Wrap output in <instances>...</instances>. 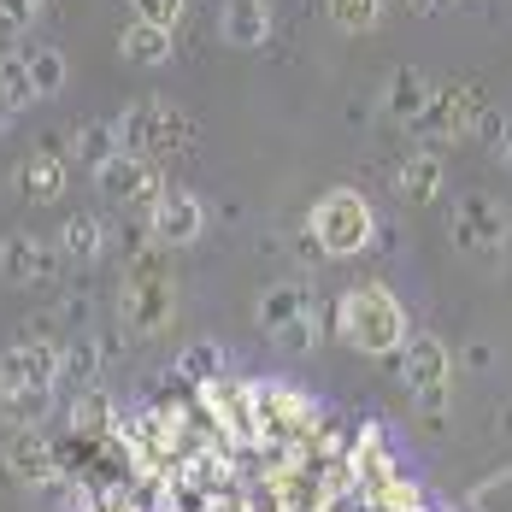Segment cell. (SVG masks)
I'll use <instances>...</instances> for the list:
<instances>
[{
    "mask_svg": "<svg viewBox=\"0 0 512 512\" xmlns=\"http://www.w3.org/2000/svg\"><path fill=\"white\" fill-rule=\"evenodd\" d=\"M336 330H342V342L365 359H383V354H401V342H407V307H401V295L389 289V283H359L348 289L342 301H336Z\"/></svg>",
    "mask_w": 512,
    "mask_h": 512,
    "instance_id": "obj_1",
    "label": "cell"
},
{
    "mask_svg": "<svg viewBox=\"0 0 512 512\" xmlns=\"http://www.w3.org/2000/svg\"><path fill=\"white\" fill-rule=\"evenodd\" d=\"M307 230L324 259H359L377 236V212L359 189H324L307 212Z\"/></svg>",
    "mask_w": 512,
    "mask_h": 512,
    "instance_id": "obj_2",
    "label": "cell"
},
{
    "mask_svg": "<svg viewBox=\"0 0 512 512\" xmlns=\"http://www.w3.org/2000/svg\"><path fill=\"white\" fill-rule=\"evenodd\" d=\"M401 383H407V395L424 412L448 407V389H454V354H448V342L430 336V330H412L407 342H401Z\"/></svg>",
    "mask_w": 512,
    "mask_h": 512,
    "instance_id": "obj_3",
    "label": "cell"
},
{
    "mask_svg": "<svg viewBox=\"0 0 512 512\" xmlns=\"http://www.w3.org/2000/svg\"><path fill=\"white\" fill-rule=\"evenodd\" d=\"M495 106H489V95L477 89V83H454V89H442V95H430L424 101V112L412 118V142H424V148H436V142H460L471 124H483Z\"/></svg>",
    "mask_w": 512,
    "mask_h": 512,
    "instance_id": "obj_4",
    "label": "cell"
},
{
    "mask_svg": "<svg viewBox=\"0 0 512 512\" xmlns=\"http://www.w3.org/2000/svg\"><path fill=\"white\" fill-rule=\"evenodd\" d=\"M118 142H124V154H142V159L183 154V148L195 142V124L165 101H136L124 118H118Z\"/></svg>",
    "mask_w": 512,
    "mask_h": 512,
    "instance_id": "obj_5",
    "label": "cell"
},
{
    "mask_svg": "<svg viewBox=\"0 0 512 512\" xmlns=\"http://www.w3.org/2000/svg\"><path fill=\"white\" fill-rule=\"evenodd\" d=\"M195 401H201V412L212 418V430L230 442V448H254L259 442V407H254V383L248 377H212V383H201L195 389Z\"/></svg>",
    "mask_w": 512,
    "mask_h": 512,
    "instance_id": "obj_6",
    "label": "cell"
},
{
    "mask_svg": "<svg viewBox=\"0 0 512 512\" xmlns=\"http://www.w3.org/2000/svg\"><path fill=\"white\" fill-rule=\"evenodd\" d=\"M254 324L265 330V336H277L289 354H301V348L318 342L312 301H307V289H301V283H271V289L259 295V307H254Z\"/></svg>",
    "mask_w": 512,
    "mask_h": 512,
    "instance_id": "obj_7",
    "label": "cell"
},
{
    "mask_svg": "<svg viewBox=\"0 0 512 512\" xmlns=\"http://www.w3.org/2000/svg\"><path fill=\"white\" fill-rule=\"evenodd\" d=\"M118 312H124V324H130L136 336H159V330L171 324V277H165L148 254H142V265L124 277Z\"/></svg>",
    "mask_w": 512,
    "mask_h": 512,
    "instance_id": "obj_8",
    "label": "cell"
},
{
    "mask_svg": "<svg viewBox=\"0 0 512 512\" xmlns=\"http://www.w3.org/2000/svg\"><path fill=\"white\" fill-rule=\"evenodd\" d=\"M507 236H512V224H507V212L489 201V195H460L454 201V212H448V242L460 248V254H501L507 248Z\"/></svg>",
    "mask_w": 512,
    "mask_h": 512,
    "instance_id": "obj_9",
    "label": "cell"
},
{
    "mask_svg": "<svg viewBox=\"0 0 512 512\" xmlns=\"http://www.w3.org/2000/svg\"><path fill=\"white\" fill-rule=\"evenodd\" d=\"M95 183H101L106 201L136 206V212H154L159 195H165V183H159L154 159H142V154H118V159H106L101 171H95Z\"/></svg>",
    "mask_w": 512,
    "mask_h": 512,
    "instance_id": "obj_10",
    "label": "cell"
},
{
    "mask_svg": "<svg viewBox=\"0 0 512 512\" xmlns=\"http://www.w3.org/2000/svg\"><path fill=\"white\" fill-rule=\"evenodd\" d=\"M65 183H71V154H65L59 136H48L36 154L18 159V171H12V189H18L24 201H59Z\"/></svg>",
    "mask_w": 512,
    "mask_h": 512,
    "instance_id": "obj_11",
    "label": "cell"
},
{
    "mask_svg": "<svg viewBox=\"0 0 512 512\" xmlns=\"http://www.w3.org/2000/svg\"><path fill=\"white\" fill-rule=\"evenodd\" d=\"M53 383H59V348L53 342L30 336V342H12L0 354V395H12V389H53Z\"/></svg>",
    "mask_w": 512,
    "mask_h": 512,
    "instance_id": "obj_12",
    "label": "cell"
},
{
    "mask_svg": "<svg viewBox=\"0 0 512 512\" xmlns=\"http://www.w3.org/2000/svg\"><path fill=\"white\" fill-rule=\"evenodd\" d=\"M148 230H154L159 248H189V242H201V230H206L201 195H189V189H165L159 206L148 212Z\"/></svg>",
    "mask_w": 512,
    "mask_h": 512,
    "instance_id": "obj_13",
    "label": "cell"
},
{
    "mask_svg": "<svg viewBox=\"0 0 512 512\" xmlns=\"http://www.w3.org/2000/svg\"><path fill=\"white\" fill-rule=\"evenodd\" d=\"M348 465H354V483L365 489V495H383V489L401 477V460H395L383 424H365V430H359L354 448H348Z\"/></svg>",
    "mask_w": 512,
    "mask_h": 512,
    "instance_id": "obj_14",
    "label": "cell"
},
{
    "mask_svg": "<svg viewBox=\"0 0 512 512\" xmlns=\"http://www.w3.org/2000/svg\"><path fill=\"white\" fill-rule=\"evenodd\" d=\"M0 454H6V471H12L24 489H48V483L65 477V471H59V454H53V442H42L36 430H12Z\"/></svg>",
    "mask_w": 512,
    "mask_h": 512,
    "instance_id": "obj_15",
    "label": "cell"
},
{
    "mask_svg": "<svg viewBox=\"0 0 512 512\" xmlns=\"http://www.w3.org/2000/svg\"><path fill=\"white\" fill-rule=\"evenodd\" d=\"M59 271V248H48L42 236H6L0 242V283L24 289V283H48Z\"/></svg>",
    "mask_w": 512,
    "mask_h": 512,
    "instance_id": "obj_16",
    "label": "cell"
},
{
    "mask_svg": "<svg viewBox=\"0 0 512 512\" xmlns=\"http://www.w3.org/2000/svg\"><path fill=\"white\" fill-rule=\"evenodd\" d=\"M389 183H395L401 201L430 206V201H442V189H448V165L436 159V148H418L412 159H401V171H395Z\"/></svg>",
    "mask_w": 512,
    "mask_h": 512,
    "instance_id": "obj_17",
    "label": "cell"
},
{
    "mask_svg": "<svg viewBox=\"0 0 512 512\" xmlns=\"http://www.w3.org/2000/svg\"><path fill=\"white\" fill-rule=\"evenodd\" d=\"M218 30H224L230 48H265V36H271V0H224Z\"/></svg>",
    "mask_w": 512,
    "mask_h": 512,
    "instance_id": "obj_18",
    "label": "cell"
},
{
    "mask_svg": "<svg viewBox=\"0 0 512 512\" xmlns=\"http://www.w3.org/2000/svg\"><path fill=\"white\" fill-rule=\"evenodd\" d=\"M53 248H59V259H71V265H95L106 254V224L95 212H71Z\"/></svg>",
    "mask_w": 512,
    "mask_h": 512,
    "instance_id": "obj_19",
    "label": "cell"
},
{
    "mask_svg": "<svg viewBox=\"0 0 512 512\" xmlns=\"http://www.w3.org/2000/svg\"><path fill=\"white\" fill-rule=\"evenodd\" d=\"M118 59H130V65H142V71H154L171 59V30H159V24H124V36H118Z\"/></svg>",
    "mask_w": 512,
    "mask_h": 512,
    "instance_id": "obj_20",
    "label": "cell"
},
{
    "mask_svg": "<svg viewBox=\"0 0 512 512\" xmlns=\"http://www.w3.org/2000/svg\"><path fill=\"white\" fill-rule=\"evenodd\" d=\"M436 89L424 83V71H412V65H401L395 77H389V89H383V106H389V118H401V124H412L418 112H424V101H430Z\"/></svg>",
    "mask_w": 512,
    "mask_h": 512,
    "instance_id": "obj_21",
    "label": "cell"
},
{
    "mask_svg": "<svg viewBox=\"0 0 512 512\" xmlns=\"http://www.w3.org/2000/svg\"><path fill=\"white\" fill-rule=\"evenodd\" d=\"M124 154V142H118V124H83L77 136H71V165H89V171H101L106 159Z\"/></svg>",
    "mask_w": 512,
    "mask_h": 512,
    "instance_id": "obj_22",
    "label": "cell"
},
{
    "mask_svg": "<svg viewBox=\"0 0 512 512\" xmlns=\"http://www.w3.org/2000/svg\"><path fill=\"white\" fill-rule=\"evenodd\" d=\"M48 412H53V389H12V395H0V418L12 430H36Z\"/></svg>",
    "mask_w": 512,
    "mask_h": 512,
    "instance_id": "obj_23",
    "label": "cell"
},
{
    "mask_svg": "<svg viewBox=\"0 0 512 512\" xmlns=\"http://www.w3.org/2000/svg\"><path fill=\"white\" fill-rule=\"evenodd\" d=\"M101 342H95V336H77V342H71V348H59V383H77V389H83V383H95V377H101Z\"/></svg>",
    "mask_w": 512,
    "mask_h": 512,
    "instance_id": "obj_24",
    "label": "cell"
},
{
    "mask_svg": "<svg viewBox=\"0 0 512 512\" xmlns=\"http://www.w3.org/2000/svg\"><path fill=\"white\" fill-rule=\"evenodd\" d=\"M30 101H36V89H30V65H24L18 53H6V59H0V118L24 112Z\"/></svg>",
    "mask_w": 512,
    "mask_h": 512,
    "instance_id": "obj_25",
    "label": "cell"
},
{
    "mask_svg": "<svg viewBox=\"0 0 512 512\" xmlns=\"http://www.w3.org/2000/svg\"><path fill=\"white\" fill-rule=\"evenodd\" d=\"M24 65H30V89H36V101H53V95L65 89V77H71V65H65V53L59 48H36Z\"/></svg>",
    "mask_w": 512,
    "mask_h": 512,
    "instance_id": "obj_26",
    "label": "cell"
},
{
    "mask_svg": "<svg viewBox=\"0 0 512 512\" xmlns=\"http://www.w3.org/2000/svg\"><path fill=\"white\" fill-rule=\"evenodd\" d=\"M177 371L201 389V383H212V377H224V371H230V359H224V348H218V342H195L189 354L177 359Z\"/></svg>",
    "mask_w": 512,
    "mask_h": 512,
    "instance_id": "obj_27",
    "label": "cell"
},
{
    "mask_svg": "<svg viewBox=\"0 0 512 512\" xmlns=\"http://www.w3.org/2000/svg\"><path fill=\"white\" fill-rule=\"evenodd\" d=\"M324 6H330V24H342L354 36L377 30V18H383V0H324Z\"/></svg>",
    "mask_w": 512,
    "mask_h": 512,
    "instance_id": "obj_28",
    "label": "cell"
},
{
    "mask_svg": "<svg viewBox=\"0 0 512 512\" xmlns=\"http://www.w3.org/2000/svg\"><path fill=\"white\" fill-rule=\"evenodd\" d=\"M183 6H189V0H130V12H136L142 24H159V30H177V24H183Z\"/></svg>",
    "mask_w": 512,
    "mask_h": 512,
    "instance_id": "obj_29",
    "label": "cell"
},
{
    "mask_svg": "<svg viewBox=\"0 0 512 512\" xmlns=\"http://www.w3.org/2000/svg\"><path fill=\"white\" fill-rule=\"evenodd\" d=\"M483 136H489V148H495V165H507L512 171V118L489 112V118H483Z\"/></svg>",
    "mask_w": 512,
    "mask_h": 512,
    "instance_id": "obj_30",
    "label": "cell"
},
{
    "mask_svg": "<svg viewBox=\"0 0 512 512\" xmlns=\"http://www.w3.org/2000/svg\"><path fill=\"white\" fill-rule=\"evenodd\" d=\"M42 6H48V0H0V30H18V24H30Z\"/></svg>",
    "mask_w": 512,
    "mask_h": 512,
    "instance_id": "obj_31",
    "label": "cell"
}]
</instances>
